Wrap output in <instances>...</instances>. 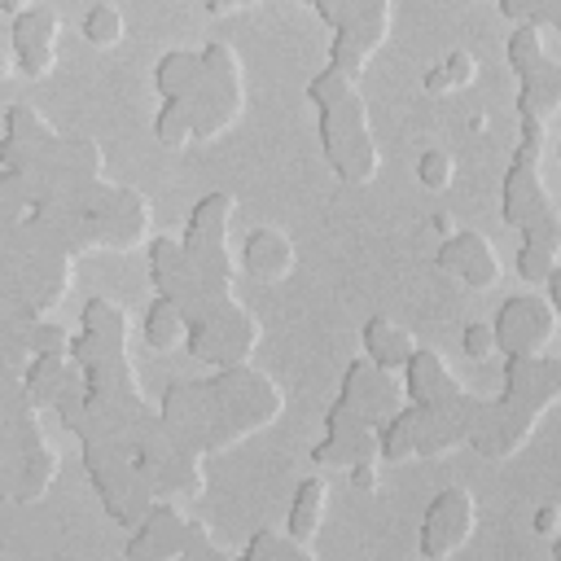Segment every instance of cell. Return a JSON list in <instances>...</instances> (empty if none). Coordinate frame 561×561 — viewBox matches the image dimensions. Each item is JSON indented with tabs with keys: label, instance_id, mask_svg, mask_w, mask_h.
I'll use <instances>...</instances> for the list:
<instances>
[{
	"label": "cell",
	"instance_id": "cell-35",
	"mask_svg": "<svg viewBox=\"0 0 561 561\" xmlns=\"http://www.w3.org/2000/svg\"><path fill=\"white\" fill-rule=\"evenodd\" d=\"M535 4H539V0H500V13H504L508 22H526V18L535 13Z\"/></svg>",
	"mask_w": 561,
	"mask_h": 561
},
{
	"label": "cell",
	"instance_id": "cell-18",
	"mask_svg": "<svg viewBox=\"0 0 561 561\" xmlns=\"http://www.w3.org/2000/svg\"><path fill=\"white\" fill-rule=\"evenodd\" d=\"M316 561V543H307V539H298V535H289L285 526L276 530V526H259L254 535H250V543H245V561Z\"/></svg>",
	"mask_w": 561,
	"mask_h": 561
},
{
	"label": "cell",
	"instance_id": "cell-5",
	"mask_svg": "<svg viewBox=\"0 0 561 561\" xmlns=\"http://www.w3.org/2000/svg\"><path fill=\"white\" fill-rule=\"evenodd\" d=\"M232 210H237V197L232 193H206L184 232H180V245L184 254L193 259V267L210 280H232L237 276V259H232V245H228V224H232Z\"/></svg>",
	"mask_w": 561,
	"mask_h": 561
},
{
	"label": "cell",
	"instance_id": "cell-6",
	"mask_svg": "<svg viewBox=\"0 0 561 561\" xmlns=\"http://www.w3.org/2000/svg\"><path fill=\"white\" fill-rule=\"evenodd\" d=\"M495 355H539L557 337V307L539 294H513L491 320Z\"/></svg>",
	"mask_w": 561,
	"mask_h": 561
},
{
	"label": "cell",
	"instance_id": "cell-16",
	"mask_svg": "<svg viewBox=\"0 0 561 561\" xmlns=\"http://www.w3.org/2000/svg\"><path fill=\"white\" fill-rule=\"evenodd\" d=\"M324 508H329V482L324 478H302L298 491H294V504H289V517H285V530L316 543V530L324 522Z\"/></svg>",
	"mask_w": 561,
	"mask_h": 561
},
{
	"label": "cell",
	"instance_id": "cell-29",
	"mask_svg": "<svg viewBox=\"0 0 561 561\" xmlns=\"http://www.w3.org/2000/svg\"><path fill=\"white\" fill-rule=\"evenodd\" d=\"M552 267H557V250H539V245H526V241L517 245V272H522L526 285H543Z\"/></svg>",
	"mask_w": 561,
	"mask_h": 561
},
{
	"label": "cell",
	"instance_id": "cell-20",
	"mask_svg": "<svg viewBox=\"0 0 561 561\" xmlns=\"http://www.w3.org/2000/svg\"><path fill=\"white\" fill-rule=\"evenodd\" d=\"M478 79V61H473V53H465V48H451L438 66H430V75H425V92H456V88H469Z\"/></svg>",
	"mask_w": 561,
	"mask_h": 561
},
{
	"label": "cell",
	"instance_id": "cell-33",
	"mask_svg": "<svg viewBox=\"0 0 561 561\" xmlns=\"http://www.w3.org/2000/svg\"><path fill=\"white\" fill-rule=\"evenodd\" d=\"M346 473H351V486H355V491H377V482H381V460H377V456L351 460Z\"/></svg>",
	"mask_w": 561,
	"mask_h": 561
},
{
	"label": "cell",
	"instance_id": "cell-27",
	"mask_svg": "<svg viewBox=\"0 0 561 561\" xmlns=\"http://www.w3.org/2000/svg\"><path fill=\"white\" fill-rule=\"evenodd\" d=\"M180 557L184 561H224L228 552L210 539V526L206 522H197V517H188V526H184V548H180Z\"/></svg>",
	"mask_w": 561,
	"mask_h": 561
},
{
	"label": "cell",
	"instance_id": "cell-25",
	"mask_svg": "<svg viewBox=\"0 0 561 561\" xmlns=\"http://www.w3.org/2000/svg\"><path fill=\"white\" fill-rule=\"evenodd\" d=\"M153 136H158L167 149H184V145L193 140V118H188V110L175 105V101H162V110H158V118H153Z\"/></svg>",
	"mask_w": 561,
	"mask_h": 561
},
{
	"label": "cell",
	"instance_id": "cell-12",
	"mask_svg": "<svg viewBox=\"0 0 561 561\" xmlns=\"http://www.w3.org/2000/svg\"><path fill=\"white\" fill-rule=\"evenodd\" d=\"M294 263H298V259H294V245H289L285 232H276V228H250V232H245L241 259H237V267H241L245 276L276 285V280H285V276L294 272Z\"/></svg>",
	"mask_w": 561,
	"mask_h": 561
},
{
	"label": "cell",
	"instance_id": "cell-8",
	"mask_svg": "<svg viewBox=\"0 0 561 561\" xmlns=\"http://www.w3.org/2000/svg\"><path fill=\"white\" fill-rule=\"evenodd\" d=\"M438 267L447 276H460L469 289H495L504 280L495 245L473 228H456L451 237L438 241Z\"/></svg>",
	"mask_w": 561,
	"mask_h": 561
},
{
	"label": "cell",
	"instance_id": "cell-4",
	"mask_svg": "<svg viewBox=\"0 0 561 561\" xmlns=\"http://www.w3.org/2000/svg\"><path fill=\"white\" fill-rule=\"evenodd\" d=\"M403 403H408L403 386L386 368H377L368 355H359L342 373V390H337V403L324 412V430H377Z\"/></svg>",
	"mask_w": 561,
	"mask_h": 561
},
{
	"label": "cell",
	"instance_id": "cell-26",
	"mask_svg": "<svg viewBox=\"0 0 561 561\" xmlns=\"http://www.w3.org/2000/svg\"><path fill=\"white\" fill-rule=\"evenodd\" d=\"M416 180H421L430 193L451 188V180H456V158H451L447 149H425V153L416 158Z\"/></svg>",
	"mask_w": 561,
	"mask_h": 561
},
{
	"label": "cell",
	"instance_id": "cell-38",
	"mask_svg": "<svg viewBox=\"0 0 561 561\" xmlns=\"http://www.w3.org/2000/svg\"><path fill=\"white\" fill-rule=\"evenodd\" d=\"M13 70V53H0V75H9Z\"/></svg>",
	"mask_w": 561,
	"mask_h": 561
},
{
	"label": "cell",
	"instance_id": "cell-10",
	"mask_svg": "<svg viewBox=\"0 0 561 561\" xmlns=\"http://www.w3.org/2000/svg\"><path fill=\"white\" fill-rule=\"evenodd\" d=\"M500 215L508 228H526L530 219H548L557 215V202L552 193L543 188V175L535 162H508V175H504V193H500Z\"/></svg>",
	"mask_w": 561,
	"mask_h": 561
},
{
	"label": "cell",
	"instance_id": "cell-3",
	"mask_svg": "<svg viewBox=\"0 0 561 561\" xmlns=\"http://www.w3.org/2000/svg\"><path fill=\"white\" fill-rule=\"evenodd\" d=\"M320 149L324 162L333 167V175L342 184H373L381 153L373 140V123H368V105L364 96L351 88L337 101L320 105Z\"/></svg>",
	"mask_w": 561,
	"mask_h": 561
},
{
	"label": "cell",
	"instance_id": "cell-31",
	"mask_svg": "<svg viewBox=\"0 0 561 561\" xmlns=\"http://www.w3.org/2000/svg\"><path fill=\"white\" fill-rule=\"evenodd\" d=\"M351 88H355V83H351V79H346L342 70H333V66H324V70H320V75H316V79L307 83V101H311V105L320 110V105H329V101H337V96H342V92H351Z\"/></svg>",
	"mask_w": 561,
	"mask_h": 561
},
{
	"label": "cell",
	"instance_id": "cell-11",
	"mask_svg": "<svg viewBox=\"0 0 561 561\" xmlns=\"http://www.w3.org/2000/svg\"><path fill=\"white\" fill-rule=\"evenodd\" d=\"M465 390V381L447 368V359L430 346H416L408 359H403V394L408 403H443V399H456Z\"/></svg>",
	"mask_w": 561,
	"mask_h": 561
},
{
	"label": "cell",
	"instance_id": "cell-14",
	"mask_svg": "<svg viewBox=\"0 0 561 561\" xmlns=\"http://www.w3.org/2000/svg\"><path fill=\"white\" fill-rule=\"evenodd\" d=\"M412 351H416V337L403 324H394L390 316H368V324H364V355L377 368L394 373V368H403V359Z\"/></svg>",
	"mask_w": 561,
	"mask_h": 561
},
{
	"label": "cell",
	"instance_id": "cell-13",
	"mask_svg": "<svg viewBox=\"0 0 561 561\" xmlns=\"http://www.w3.org/2000/svg\"><path fill=\"white\" fill-rule=\"evenodd\" d=\"M557 105H561V61L548 53L539 66H530V70L522 75L517 114H530V118L552 123V118H557Z\"/></svg>",
	"mask_w": 561,
	"mask_h": 561
},
{
	"label": "cell",
	"instance_id": "cell-7",
	"mask_svg": "<svg viewBox=\"0 0 561 561\" xmlns=\"http://www.w3.org/2000/svg\"><path fill=\"white\" fill-rule=\"evenodd\" d=\"M473 526H478V504H473L469 486H443L425 504V517H421V557L443 561V557L460 552L469 543Z\"/></svg>",
	"mask_w": 561,
	"mask_h": 561
},
{
	"label": "cell",
	"instance_id": "cell-30",
	"mask_svg": "<svg viewBox=\"0 0 561 561\" xmlns=\"http://www.w3.org/2000/svg\"><path fill=\"white\" fill-rule=\"evenodd\" d=\"M70 355V329L57 320H35L31 324V355Z\"/></svg>",
	"mask_w": 561,
	"mask_h": 561
},
{
	"label": "cell",
	"instance_id": "cell-22",
	"mask_svg": "<svg viewBox=\"0 0 561 561\" xmlns=\"http://www.w3.org/2000/svg\"><path fill=\"white\" fill-rule=\"evenodd\" d=\"M4 131L18 136L22 145H44V140L57 136V127H53L35 105H26V101H13V105L4 110Z\"/></svg>",
	"mask_w": 561,
	"mask_h": 561
},
{
	"label": "cell",
	"instance_id": "cell-28",
	"mask_svg": "<svg viewBox=\"0 0 561 561\" xmlns=\"http://www.w3.org/2000/svg\"><path fill=\"white\" fill-rule=\"evenodd\" d=\"M13 61H18L22 75L44 79L57 66V44H13Z\"/></svg>",
	"mask_w": 561,
	"mask_h": 561
},
{
	"label": "cell",
	"instance_id": "cell-15",
	"mask_svg": "<svg viewBox=\"0 0 561 561\" xmlns=\"http://www.w3.org/2000/svg\"><path fill=\"white\" fill-rule=\"evenodd\" d=\"M202 75H206L202 53L175 48V53H162V61H158V70H153V83H158L162 101H188V96L197 92Z\"/></svg>",
	"mask_w": 561,
	"mask_h": 561
},
{
	"label": "cell",
	"instance_id": "cell-9",
	"mask_svg": "<svg viewBox=\"0 0 561 561\" xmlns=\"http://www.w3.org/2000/svg\"><path fill=\"white\" fill-rule=\"evenodd\" d=\"M184 526L188 517L171 504V495L153 500L145 508V517L131 526V539H127V561H167V557H180L184 548Z\"/></svg>",
	"mask_w": 561,
	"mask_h": 561
},
{
	"label": "cell",
	"instance_id": "cell-23",
	"mask_svg": "<svg viewBox=\"0 0 561 561\" xmlns=\"http://www.w3.org/2000/svg\"><path fill=\"white\" fill-rule=\"evenodd\" d=\"M123 31H127L123 13H118L114 4H105V0L83 13V39H88L92 48H114V44L123 39Z\"/></svg>",
	"mask_w": 561,
	"mask_h": 561
},
{
	"label": "cell",
	"instance_id": "cell-32",
	"mask_svg": "<svg viewBox=\"0 0 561 561\" xmlns=\"http://www.w3.org/2000/svg\"><path fill=\"white\" fill-rule=\"evenodd\" d=\"M460 351H465L469 359H491V355H495V333H491V324H486V320L465 324V333H460Z\"/></svg>",
	"mask_w": 561,
	"mask_h": 561
},
{
	"label": "cell",
	"instance_id": "cell-21",
	"mask_svg": "<svg viewBox=\"0 0 561 561\" xmlns=\"http://www.w3.org/2000/svg\"><path fill=\"white\" fill-rule=\"evenodd\" d=\"M61 35V18L48 4H26L13 18V44H57Z\"/></svg>",
	"mask_w": 561,
	"mask_h": 561
},
{
	"label": "cell",
	"instance_id": "cell-34",
	"mask_svg": "<svg viewBox=\"0 0 561 561\" xmlns=\"http://www.w3.org/2000/svg\"><path fill=\"white\" fill-rule=\"evenodd\" d=\"M530 526H535L539 539H557V530H561V504H539L535 517H530Z\"/></svg>",
	"mask_w": 561,
	"mask_h": 561
},
{
	"label": "cell",
	"instance_id": "cell-36",
	"mask_svg": "<svg viewBox=\"0 0 561 561\" xmlns=\"http://www.w3.org/2000/svg\"><path fill=\"white\" fill-rule=\"evenodd\" d=\"M250 4H259V0H206V13L224 18V13H232V9H250Z\"/></svg>",
	"mask_w": 561,
	"mask_h": 561
},
{
	"label": "cell",
	"instance_id": "cell-2",
	"mask_svg": "<svg viewBox=\"0 0 561 561\" xmlns=\"http://www.w3.org/2000/svg\"><path fill=\"white\" fill-rule=\"evenodd\" d=\"M57 478V451L39 430V403L31 399L22 368L0 359V495L13 504L39 500Z\"/></svg>",
	"mask_w": 561,
	"mask_h": 561
},
{
	"label": "cell",
	"instance_id": "cell-37",
	"mask_svg": "<svg viewBox=\"0 0 561 561\" xmlns=\"http://www.w3.org/2000/svg\"><path fill=\"white\" fill-rule=\"evenodd\" d=\"M430 228H434L438 237H451V232H456V224H451L447 215H434V219H430Z\"/></svg>",
	"mask_w": 561,
	"mask_h": 561
},
{
	"label": "cell",
	"instance_id": "cell-19",
	"mask_svg": "<svg viewBox=\"0 0 561 561\" xmlns=\"http://www.w3.org/2000/svg\"><path fill=\"white\" fill-rule=\"evenodd\" d=\"M140 337H145L149 351H171L175 342H184V316L175 311L171 298L158 294V298L149 302V311H145V320H140Z\"/></svg>",
	"mask_w": 561,
	"mask_h": 561
},
{
	"label": "cell",
	"instance_id": "cell-17",
	"mask_svg": "<svg viewBox=\"0 0 561 561\" xmlns=\"http://www.w3.org/2000/svg\"><path fill=\"white\" fill-rule=\"evenodd\" d=\"M79 320H83V333H92V337L127 351V342H131V316L114 298H88L83 311H79Z\"/></svg>",
	"mask_w": 561,
	"mask_h": 561
},
{
	"label": "cell",
	"instance_id": "cell-1",
	"mask_svg": "<svg viewBox=\"0 0 561 561\" xmlns=\"http://www.w3.org/2000/svg\"><path fill=\"white\" fill-rule=\"evenodd\" d=\"M285 408L280 386L254 364L215 368L206 381H171L158 399V416L180 451H224L245 434L272 425Z\"/></svg>",
	"mask_w": 561,
	"mask_h": 561
},
{
	"label": "cell",
	"instance_id": "cell-24",
	"mask_svg": "<svg viewBox=\"0 0 561 561\" xmlns=\"http://www.w3.org/2000/svg\"><path fill=\"white\" fill-rule=\"evenodd\" d=\"M543 35H548V31H539V26H530V22H517V31L508 35V66H513L517 75H526L530 66H539V61L548 57Z\"/></svg>",
	"mask_w": 561,
	"mask_h": 561
}]
</instances>
